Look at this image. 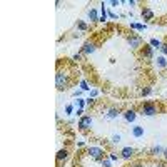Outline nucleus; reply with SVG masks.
<instances>
[{"instance_id": "1", "label": "nucleus", "mask_w": 167, "mask_h": 167, "mask_svg": "<svg viewBox=\"0 0 167 167\" xmlns=\"http://www.w3.org/2000/svg\"><path fill=\"white\" fill-rule=\"evenodd\" d=\"M141 115H146V117H152V115H157L159 109H157L156 104H151V102H147V104H142L141 105Z\"/></svg>"}, {"instance_id": "2", "label": "nucleus", "mask_w": 167, "mask_h": 167, "mask_svg": "<svg viewBox=\"0 0 167 167\" xmlns=\"http://www.w3.org/2000/svg\"><path fill=\"white\" fill-rule=\"evenodd\" d=\"M69 85V79H67V74L64 72H57V75H55V87H57L59 90H65Z\"/></svg>"}, {"instance_id": "3", "label": "nucleus", "mask_w": 167, "mask_h": 167, "mask_svg": "<svg viewBox=\"0 0 167 167\" xmlns=\"http://www.w3.org/2000/svg\"><path fill=\"white\" fill-rule=\"evenodd\" d=\"M127 42H129V45L131 49L137 50V49L142 47V44H144V39L141 35H137V34H131V35H127Z\"/></svg>"}, {"instance_id": "4", "label": "nucleus", "mask_w": 167, "mask_h": 167, "mask_svg": "<svg viewBox=\"0 0 167 167\" xmlns=\"http://www.w3.org/2000/svg\"><path fill=\"white\" fill-rule=\"evenodd\" d=\"M139 57H141L142 60H152V59H154V47H152L151 44L144 45L141 54H139Z\"/></svg>"}, {"instance_id": "5", "label": "nucleus", "mask_w": 167, "mask_h": 167, "mask_svg": "<svg viewBox=\"0 0 167 167\" xmlns=\"http://www.w3.org/2000/svg\"><path fill=\"white\" fill-rule=\"evenodd\" d=\"M92 124H94V119H92L90 115H82V117L79 119V129H80V131H87V129H90Z\"/></svg>"}, {"instance_id": "6", "label": "nucleus", "mask_w": 167, "mask_h": 167, "mask_svg": "<svg viewBox=\"0 0 167 167\" xmlns=\"http://www.w3.org/2000/svg\"><path fill=\"white\" fill-rule=\"evenodd\" d=\"M89 154L95 161H102L104 159V149H100V147H89Z\"/></svg>"}, {"instance_id": "7", "label": "nucleus", "mask_w": 167, "mask_h": 167, "mask_svg": "<svg viewBox=\"0 0 167 167\" xmlns=\"http://www.w3.org/2000/svg\"><path fill=\"white\" fill-rule=\"evenodd\" d=\"M95 49H97L95 42L87 40L85 44H84V47H82V54H84V55H90V54H94V52H95Z\"/></svg>"}, {"instance_id": "8", "label": "nucleus", "mask_w": 167, "mask_h": 167, "mask_svg": "<svg viewBox=\"0 0 167 167\" xmlns=\"http://www.w3.org/2000/svg\"><path fill=\"white\" fill-rule=\"evenodd\" d=\"M122 117H124L125 122H129V124H131V122H134V120L137 119V112L134 109H127V110L122 112Z\"/></svg>"}, {"instance_id": "9", "label": "nucleus", "mask_w": 167, "mask_h": 167, "mask_svg": "<svg viewBox=\"0 0 167 167\" xmlns=\"http://www.w3.org/2000/svg\"><path fill=\"white\" fill-rule=\"evenodd\" d=\"M134 154H136V149H134V147H124V149L120 151V157H122V159H125V161L132 159V157H134Z\"/></svg>"}, {"instance_id": "10", "label": "nucleus", "mask_w": 167, "mask_h": 167, "mask_svg": "<svg viewBox=\"0 0 167 167\" xmlns=\"http://www.w3.org/2000/svg\"><path fill=\"white\" fill-rule=\"evenodd\" d=\"M132 137H136V139H142L144 137V134H146V131H144V127L142 125H134L131 131Z\"/></svg>"}, {"instance_id": "11", "label": "nucleus", "mask_w": 167, "mask_h": 167, "mask_svg": "<svg viewBox=\"0 0 167 167\" xmlns=\"http://www.w3.org/2000/svg\"><path fill=\"white\" fill-rule=\"evenodd\" d=\"M142 17H144V20H152V19H154V12H152V9L144 7V9H142Z\"/></svg>"}, {"instance_id": "12", "label": "nucleus", "mask_w": 167, "mask_h": 167, "mask_svg": "<svg viewBox=\"0 0 167 167\" xmlns=\"http://www.w3.org/2000/svg\"><path fill=\"white\" fill-rule=\"evenodd\" d=\"M164 151H166V149H162L161 146H152L151 149H149V154H151V156H161V154H164Z\"/></svg>"}, {"instance_id": "13", "label": "nucleus", "mask_w": 167, "mask_h": 167, "mask_svg": "<svg viewBox=\"0 0 167 167\" xmlns=\"http://www.w3.org/2000/svg\"><path fill=\"white\" fill-rule=\"evenodd\" d=\"M67 157H69V151H67V149H60V151L57 152V162L65 161Z\"/></svg>"}, {"instance_id": "14", "label": "nucleus", "mask_w": 167, "mask_h": 167, "mask_svg": "<svg viewBox=\"0 0 167 167\" xmlns=\"http://www.w3.org/2000/svg\"><path fill=\"white\" fill-rule=\"evenodd\" d=\"M119 115H120V110L112 107V109H109V112H107V119H117Z\"/></svg>"}, {"instance_id": "15", "label": "nucleus", "mask_w": 167, "mask_h": 167, "mask_svg": "<svg viewBox=\"0 0 167 167\" xmlns=\"http://www.w3.org/2000/svg\"><path fill=\"white\" fill-rule=\"evenodd\" d=\"M156 64H157V67H159V69H166L167 67V60H166L164 55H159L157 60H156Z\"/></svg>"}, {"instance_id": "16", "label": "nucleus", "mask_w": 167, "mask_h": 167, "mask_svg": "<svg viewBox=\"0 0 167 167\" xmlns=\"http://www.w3.org/2000/svg\"><path fill=\"white\" fill-rule=\"evenodd\" d=\"M87 15H89L90 22H99V19H100V17L97 15V10H95V9H90V10H89V14H87Z\"/></svg>"}, {"instance_id": "17", "label": "nucleus", "mask_w": 167, "mask_h": 167, "mask_svg": "<svg viewBox=\"0 0 167 167\" xmlns=\"http://www.w3.org/2000/svg\"><path fill=\"white\" fill-rule=\"evenodd\" d=\"M149 44H151V45H152L154 49L161 50V49H162V44H164V42H162V40H159V39H151V42H149Z\"/></svg>"}, {"instance_id": "18", "label": "nucleus", "mask_w": 167, "mask_h": 167, "mask_svg": "<svg viewBox=\"0 0 167 167\" xmlns=\"http://www.w3.org/2000/svg\"><path fill=\"white\" fill-rule=\"evenodd\" d=\"M131 29L132 30H139V32H144L147 29L146 25H144V24H136V22H132L131 24Z\"/></svg>"}, {"instance_id": "19", "label": "nucleus", "mask_w": 167, "mask_h": 167, "mask_svg": "<svg viewBox=\"0 0 167 167\" xmlns=\"http://www.w3.org/2000/svg\"><path fill=\"white\" fill-rule=\"evenodd\" d=\"M120 141H122L120 134H114V136L110 137V144H120Z\"/></svg>"}, {"instance_id": "20", "label": "nucleus", "mask_w": 167, "mask_h": 167, "mask_svg": "<svg viewBox=\"0 0 167 167\" xmlns=\"http://www.w3.org/2000/svg\"><path fill=\"white\" fill-rule=\"evenodd\" d=\"M152 94V87H144V89L141 90V95L142 97H147V95Z\"/></svg>"}, {"instance_id": "21", "label": "nucleus", "mask_w": 167, "mask_h": 167, "mask_svg": "<svg viewBox=\"0 0 167 167\" xmlns=\"http://www.w3.org/2000/svg\"><path fill=\"white\" fill-rule=\"evenodd\" d=\"M72 112H74V105L72 104L65 105V114H67V115H72Z\"/></svg>"}, {"instance_id": "22", "label": "nucleus", "mask_w": 167, "mask_h": 167, "mask_svg": "<svg viewBox=\"0 0 167 167\" xmlns=\"http://www.w3.org/2000/svg\"><path fill=\"white\" fill-rule=\"evenodd\" d=\"M90 87H89V84L85 82V80H82V82H80V90H89Z\"/></svg>"}, {"instance_id": "23", "label": "nucleus", "mask_w": 167, "mask_h": 167, "mask_svg": "<svg viewBox=\"0 0 167 167\" xmlns=\"http://www.w3.org/2000/svg\"><path fill=\"white\" fill-rule=\"evenodd\" d=\"M161 52H162V55H164V57H166V55H167V42H164V44H162V49H161Z\"/></svg>"}, {"instance_id": "24", "label": "nucleus", "mask_w": 167, "mask_h": 167, "mask_svg": "<svg viewBox=\"0 0 167 167\" xmlns=\"http://www.w3.org/2000/svg\"><path fill=\"white\" fill-rule=\"evenodd\" d=\"M119 154H114V152H110V154H109V159H110V161H117V159H119Z\"/></svg>"}, {"instance_id": "25", "label": "nucleus", "mask_w": 167, "mask_h": 167, "mask_svg": "<svg viewBox=\"0 0 167 167\" xmlns=\"http://www.w3.org/2000/svg\"><path fill=\"white\" fill-rule=\"evenodd\" d=\"M122 2H119V0H110L109 2V5H112V7H119Z\"/></svg>"}, {"instance_id": "26", "label": "nucleus", "mask_w": 167, "mask_h": 167, "mask_svg": "<svg viewBox=\"0 0 167 167\" xmlns=\"http://www.w3.org/2000/svg\"><path fill=\"white\" fill-rule=\"evenodd\" d=\"M77 27L80 29V30H87V25H85L84 22H77Z\"/></svg>"}, {"instance_id": "27", "label": "nucleus", "mask_w": 167, "mask_h": 167, "mask_svg": "<svg viewBox=\"0 0 167 167\" xmlns=\"http://www.w3.org/2000/svg\"><path fill=\"white\" fill-rule=\"evenodd\" d=\"M72 60H75V62H79V60H82V54H75L72 57Z\"/></svg>"}, {"instance_id": "28", "label": "nucleus", "mask_w": 167, "mask_h": 167, "mask_svg": "<svg viewBox=\"0 0 167 167\" xmlns=\"http://www.w3.org/2000/svg\"><path fill=\"white\" fill-rule=\"evenodd\" d=\"M77 105H79V109H84V105H85V100L79 99V100H77Z\"/></svg>"}, {"instance_id": "29", "label": "nucleus", "mask_w": 167, "mask_h": 167, "mask_svg": "<svg viewBox=\"0 0 167 167\" xmlns=\"http://www.w3.org/2000/svg\"><path fill=\"white\" fill-rule=\"evenodd\" d=\"M102 167H112V166H110V161H105V159H102Z\"/></svg>"}, {"instance_id": "30", "label": "nucleus", "mask_w": 167, "mask_h": 167, "mask_svg": "<svg viewBox=\"0 0 167 167\" xmlns=\"http://www.w3.org/2000/svg\"><path fill=\"white\" fill-rule=\"evenodd\" d=\"M127 5H129V7H136L137 2H136V0H127Z\"/></svg>"}, {"instance_id": "31", "label": "nucleus", "mask_w": 167, "mask_h": 167, "mask_svg": "<svg viewBox=\"0 0 167 167\" xmlns=\"http://www.w3.org/2000/svg\"><path fill=\"white\" fill-rule=\"evenodd\" d=\"M107 15H109L110 19H119V15H117V14H114V12H107Z\"/></svg>"}, {"instance_id": "32", "label": "nucleus", "mask_w": 167, "mask_h": 167, "mask_svg": "<svg viewBox=\"0 0 167 167\" xmlns=\"http://www.w3.org/2000/svg\"><path fill=\"white\" fill-rule=\"evenodd\" d=\"M85 104H87V105H94L95 100H94V99H87V100H85Z\"/></svg>"}, {"instance_id": "33", "label": "nucleus", "mask_w": 167, "mask_h": 167, "mask_svg": "<svg viewBox=\"0 0 167 167\" xmlns=\"http://www.w3.org/2000/svg\"><path fill=\"white\" fill-rule=\"evenodd\" d=\"M75 114H77L79 117H82V114H84V109H77V112H75Z\"/></svg>"}, {"instance_id": "34", "label": "nucleus", "mask_w": 167, "mask_h": 167, "mask_svg": "<svg viewBox=\"0 0 167 167\" xmlns=\"http://www.w3.org/2000/svg\"><path fill=\"white\" fill-rule=\"evenodd\" d=\"M132 167H144V166H142L141 162H137V164H134V166H132Z\"/></svg>"}, {"instance_id": "35", "label": "nucleus", "mask_w": 167, "mask_h": 167, "mask_svg": "<svg viewBox=\"0 0 167 167\" xmlns=\"http://www.w3.org/2000/svg\"><path fill=\"white\" fill-rule=\"evenodd\" d=\"M164 157H166V161H167V149L164 151Z\"/></svg>"}, {"instance_id": "36", "label": "nucleus", "mask_w": 167, "mask_h": 167, "mask_svg": "<svg viewBox=\"0 0 167 167\" xmlns=\"http://www.w3.org/2000/svg\"><path fill=\"white\" fill-rule=\"evenodd\" d=\"M156 167H164V164H157V166Z\"/></svg>"}]
</instances>
